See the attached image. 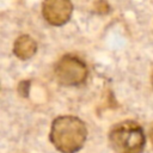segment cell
Here are the masks:
<instances>
[{
	"instance_id": "cell-4",
	"label": "cell",
	"mask_w": 153,
	"mask_h": 153,
	"mask_svg": "<svg viewBox=\"0 0 153 153\" xmlns=\"http://www.w3.org/2000/svg\"><path fill=\"white\" fill-rule=\"evenodd\" d=\"M72 11L73 6L71 0H44L42 6L44 19L54 26L66 24L71 18Z\"/></svg>"
},
{
	"instance_id": "cell-7",
	"label": "cell",
	"mask_w": 153,
	"mask_h": 153,
	"mask_svg": "<svg viewBox=\"0 0 153 153\" xmlns=\"http://www.w3.org/2000/svg\"><path fill=\"white\" fill-rule=\"evenodd\" d=\"M152 84H153V74H152Z\"/></svg>"
},
{
	"instance_id": "cell-5",
	"label": "cell",
	"mask_w": 153,
	"mask_h": 153,
	"mask_svg": "<svg viewBox=\"0 0 153 153\" xmlns=\"http://www.w3.org/2000/svg\"><path fill=\"white\" fill-rule=\"evenodd\" d=\"M36 50H37L36 42L27 35H23V36L18 37L13 45V51H14L16 56L22 60L32 57L35 55Z\"/></svg>"
},
{
	"instance_id": "cell-1",
	"label": "cell",
	"mask_w": 153,
	"mask_h": 153,
	"mask_svg": "<svg viewBox=\"0 0 153 153\" xmlns=\"http://www.w3.org/2000/svg\"><path fill=\"white\" fill-rule=\"evenodd\" d=\"M87 136L85 123L74 116H60L54 120L50 129L51 143L62 153L79 151Z\"/></svg>"
},
{
	"instance_id": "cell-2",
	"label": "cell",
	"mask_w": 153,
	"mask_h": 153,
	"mask_svg": "<svg viewBox=\"0 0 153 153\" xmlns=\"http://www.w3.org/2000/svg\"><path fill=\"white\" fill-rule=\"evenodd\" d=\"M109 140L115 153H141L145 146L142 128L133 121L116 124L110 131Z\"/></svg>"
},
{
	"instance_id": "cell-6",
	"label": "cell",
	"mask_w": 153,
	"mask_h": 153,
	"mask_svg": "<svg viewBox=\"0 0 153 153\" xmlns=\"http://www.w3.org/2000/svg\"><path fill=\"white\" fill-rule=\"evenodd\" d=\"M151 136H152V143H153V130H152V134H151Z\"/></svg>"
},
{
	"instance_id": "cell-3",
	"label": "cell",
	"mask_w": 153,
	"mask_h": 153,
	"mask_svg": "<svg viewBox=\"0 0 153 153\" xmlns=\"http://www.w3.org/2000/svg\"><path fill=\"white\" fill-rule=\"evenodd\" d=\"M55 75L60 84L76 86L82 84L87 76V68L82 60L73 55L62 56L55 66Z\"/></svg>"
}]
</instances>
